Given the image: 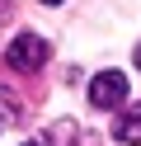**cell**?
Instances as JSON below:
<instances>
[{"label":"cell","mask_w":141,"mask_h":146,"mask_svg":"<svg viewBox=\"0 0 141 146\" xmlns=\"http://www.w3.org/2000/svg\"><path fill=\"white\" fill-rule=\"evenodd\" d=\"M9 66H14V71H28V76L42 71L47 66V42L38 38V33H19V38L9 42Z\"/></svg>","instance_id":"2"},{"label":"cell","mask_w":141,"mask_h":146,"mask_svg":"<svg viewBox=\"0 0 141 146\" xmlns=\"http://www.w3.org/2000/svg\"><path fill=\"white\" fill-rule=\"evenodd\" d=\"M24 146H42V141H24Z\"/></svg>","instance_id":"5"},{"label":"cell","mask_w":141,"mask_h":146,"mask_svg":"<svg viewBox=\"0 0 141 146\" xmlns=\"http://www.w3.org/2000/svg\"><path fill=\"white\" fill-rule=\"evenodd\" d=\"M42 5H61V0H42Z\"/></svg>","instance_id":"4"},{"label":"cell","mask_w":141,"mask_h":146,"mask_svg":"<svg viewBox=\"0 0 141 146\" xmlns=\"http://www.w3.org/2000/svg\"><path fill=\"white\" fill-rule=\"evenodd\" d=\"M89 104L94 108H122L127 104V76L122 71H99L89 80Z\"/></svg>","instance_id":"1"},{"label":"cell","mask_w":141,"mask_h":146,"mask_svg":"<svg viewBox=\"0 0 141 146\" xmlns=\"http://www.w3.org/2000/svg\"><path fill=\"white\" fill-rule=\"evenodd\" d=\"M136 66H141V47H136Z\"/></svg>","instance_id":"6"},{"label":"cell","mask_w":141,"mask_h":146,"mask_svg":"<svg viewBox=\"0 0 141 146\" xmlns=\"http://www.w3.org/2000/svg\"><path fill=\"white\" fill-rule=\"evenodd\" d=\"M113 137H118V141H127V146H136V141H141V104H127V108L118 113Z\"/></svg>","instance_id":"3"}]
</instances>
